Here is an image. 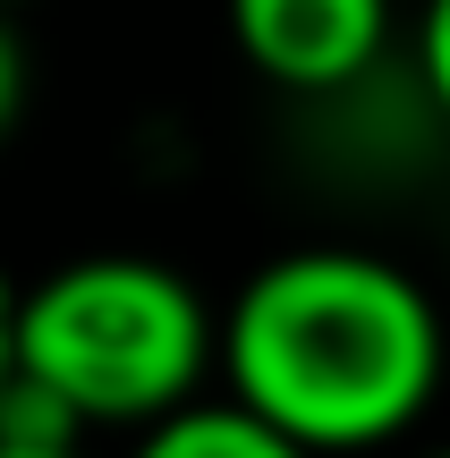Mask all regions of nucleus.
Here are the masks:
<instances>
[{"label":"nucleus","instance_id":"8","mask_svg":"<svg viewBox=\"0 0 450 458\" xmlns=\"http://www.w3.org/2000/svg\"><path fill=\"white\" fill-rule=\"evenodd\" d=\"M0 458H85V450H17V442H0Z\"/></svg>","mask_w":450,"mask_h":458},{"label":"nucleus","instance_id":"3","mask_svg":"<svg viewBox=\"0 0 450 458\" xmlns=\"http://www.w3.org/2000/svg\"><path fill=\"white\" fill-rule=\"evenodd\" d=\"M255 77L281 94H349L391 43V17L374 0H247L230 17Z\"/></svg>","mask_w":450,"mask_h":458},{"label":"nucleus","instance_id":"1","mask_svg":"<svg viewBox=\"0 0 450 458\" xmlns=\"http://www.w3.org/2000/svg\"><path fill=\"white\" fill-rule=\"evenodd\" d=\"M221 374L238 408L306 458L383 450L442 391V314L417 272L366 246H298L230 297Z\"/></svg>","mask_w":450,"mask_h":458},{"label":"nucleus","instance_id":"5","mask_svg":"<svg viewBox=\"0 0 450 458\" xmlns=\"http://www.w3.org/2000/svg\"><path fill=\"white\" fill-rule=\"evenodd\" d=\"M417 77H425V94H434V111L450 119V0L425 17V34H417Z\"/></svg>","mask_w":450,"mask_h":458},{"label":"nucleus","instance_id":"9","mask_svg":"<svg viewBox=\"0 0 450 458\" xmlns=\"http://www.w3.org/2000/svg\"><path fill=\"white\" fill-rule=\"evenodd\" d=\"M425 458H450V450H425Z\"/></svg>","mask_w":450,"mask_h":458},{"label":"nucleus","instance_id":"4","mask_svg":"<svg viewBox=\"0 0 450 458\" xmlns=\"http://www.w3.org/2000/svg\"><path fill=\"white\" fill-rule=\"evenodd\" d=\"M128 458H306L298 442H281V433L264 425V416H247L238 399H221V408H187V416H170V425H153V433H136V450Z\"/></svg>","mask_w":450,"mask_h":458},{"label":"nucleus","instance_id":"7","mask_svg":"<svg viewBox=\"0 0 450 458\" xmlns=\"http://www.w3.org/2000/svg\"><path fill=\"white\" fill-rule=\"evenodd\" d=\"M9 382H17V289L0 280V408H9Z\"/></svg>","mask_w":450,"mask_h":458},{"label":"nucleus","instance_id":"6","mask_svg":"<svg viewBox=\"0 0 450 458\" xmlns=\"http://www.w3.org/2000/svg\"><path fill=\"white\" fill-rule=\"evenodd\" d=\"M17 111H26V43L0 26V136L17 128Z\"/></svg>","mask_w":450,"mask_h":458},{"label":"nucleus","instance_id":"2","mask_svg":"<svg viewBox=\"0 0 450 458\" xmlns=\"http://www.w3.org/2000/svg\"><path fill=\"white\" fill-rule=\"evenodd\" d=\"M221 365V323L196 280L153 255H77L17 289V382L60 399L85 433H153L196 408Z\"/></svg>","mask_w":450,"mask_h":458}]
</instances>
